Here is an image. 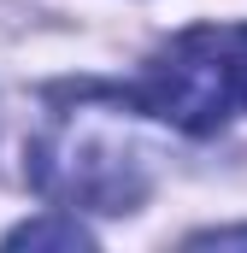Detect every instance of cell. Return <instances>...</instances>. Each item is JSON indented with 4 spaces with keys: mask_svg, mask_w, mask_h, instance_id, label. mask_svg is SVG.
Wrapping results in <instances>:
<instances>
[{
    "mask_svg": "<svg viewBox=\"0 0 247 253\" xmlns=\"http://www.w3.org/2000/svg\"><path fill=\"white\" fill-rule=\"evenodd\" d=\"M135 118L147 112L129 94L77 88L71 106H53L30 141V183L71 212H135L153 189V153L135 135Z\"/></svg>",
    "mask_w": 247,
    "mask_h": 253,
    "instance_id": "obj_1",
    "label": "cell"
},
{
    "mask_svg": "<svg viewBox=\"0 0 247 253\" xmlns=\"http://www.w3.org/2000/svg\"><path fill=\"white\" fill-rule=\"evenodd\" d=\"M129 100L188 135H212L247 106V24H194L171 47H159Z\"/></svg>",
    "mask_w": 247,
    "mask_h": 253,
    "instance_id": "obj_2",
    "label": "cell"
},
{
    "mask_svg": "<svg viewBox=\"0 0 247 253\" xmlns=\"http://www.w3.org/2000/svg\"><path fill=\"white\" fill-rule=\"evenodd\" d=\"M6 248H94V236L77 224V212L71 218H36V224H18L12 236H6Z\"/></svg>",
    "mask_w": 247,
    "mask_h": 253,
    "instance_id": "obj_3",
    "label": "cell"
},
{
    "mask_svg": "<svg viewBox=\"0 0 247 253\" xmlns=\"http://www.w3.org/2000/svg\"><path fill=\"white\" fill-rule=\"evenodd\" d=\"M188 248H247V224H236V230H200V236H188Z\"/></svg>",
    "mask_w": 247,
    "mask_h": 253,
    "instance_id": "obj_4",
    "label": "cell"
}]
</instances>
